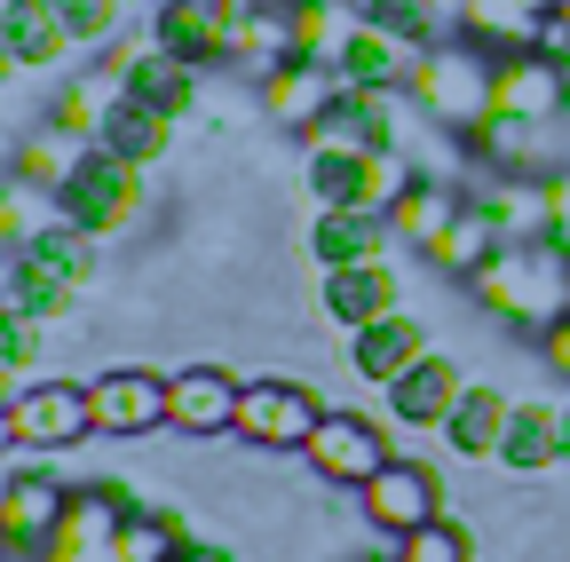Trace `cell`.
Masks as SVG:
<instances>
[{
  "label": "cell",
  "mask_w": 570,
  "mask_h": 562,
  "mask_svg": "<svg viewBox=\"0 0 570 562\" xmlns=\"http://www.w3.org/2000/svg\"><path fill=\"white\" fill-rule=\"evenodd\" d=\"M468 294H475L491 317H508V325H523V333H547L554 317H570V254L547 246V238H523V246L499 254L491 269H475Z\"/></svg>",
  "instance_id": "obj_1"
},
{
  "label": "cell",
  "mask_w": 570,
  "mask_h": 562,
  "mask_svg": "<svg viewBox=\"0 0 570 562\" xmlns=\"http://www.w3.org/2000/svg\"><path fill=\"white\" fill-rule=\"evenodd\" d=\"M412 103L436 119L444 135H475L499 103H491V88H499V56H483L475 40H444V48H420V63H412Z\"/></svg>",
  "instance_id": "obj_2"
},
{
  "label": "cell",
  "mask_w": 570,
  "mask_h": 562,
  "mask_svg": "<svg viewBox=\"0 0 570 562\" xmlns=\"http://www.w3.org/2000/svg\"><path fill=\"white\" fill-rule=\"evenodd\" d=\"M142 206H151V190H142V167L119 159V151H88L80 175L56 190V215H63V223H80L88 238H119V230H135V223H142Z\"/></svg>",
  "instance_id": "obj_3"
},
{
  "label": "cell",
  "mask_w": 570,
  "mask_h": 562,
  "mask_svg": "<svg viewBox=\"0 0 570 562\" xmlns=\"http://www.w3.org/2000/svg\"><path fill=\"white\" fill-rule=\"evenodd\" d=\"M0 436L17 452H71L80 436H96V404H88V381H24L9 404H0Z\"/></svg>",
  "instance_id": "obj_4"
},
{
  "label": "cell",
  "mask_w": 570,
  "mask_h": 562,
  "mask_svg": "<svg viewBox=\"0 0 570 562\" xmlns=\"http://www.w3.org/2000/svg\"><path fill=\"white\" fill-rule=\"evenodd\" d=\"M325 428V396L294 373H262L246 381V404H238V436L254 452H309V436Z\"/></svg>",
  "instance_id": "obj_5"
},
{
  "label": "cell",
  "mask_w": 570,
  "mask_h": 562,
  "mask_svg": "<svg viewBox=\"0 0 570 562\" xmlns=\"http://www.w3.org/2000/svg\"><path fill=\"white\" fill-rule=\"evenodd\" d=\"M302 460H309L317 483H333V491H365V483L396 460V436L381 428L373 412H325V428L309 436Z\"/></svg>",
  "instance_id": "obj_6"
},
{
  "label": "cell",
  "mask_w": 570,
  "mask_h": 562,
  "mask_svg": "<svg viewBox=\"0 0 570 562\" xmlns=\"http://www.w3.org/2000/svg\"><path fill=\"white\" fill-rule=\"evenodd\" d=\"M254 0H159L151 9V40L167 56H183L190 72H214V63H230V40L246 24Z\"/></svg>",
  "instance_id": "obj_7"
},
{
  "label": "cell",
  "mask_w": 570,
  "mask_h": 562,
  "mask_svg": "<svg viewBox=\"0 0 570 562\" xmlns=\"http://www.w3.org/2000/svg\"><path fill=\"white\" fill-rule=\"evenodd\" d=\"M356 507H365L373 531L404 539V531H420V523H436V515H444V483H436V467H428V460L396 452L365 491H356Z\"/></svg>",
  "instance_id": "obj_8"
},
{
  "label": "cell",
  "mask_w": 570,
  "mask_h": 562,
  "mask_svg": "<svg viewBox=\"0 0 570 562\" xmlns=\"http://www.w3.org/2000/svg\"><path fill=\"white\" fill-rule=\"evenodd\" d=\"M238 404H246V381L223 373V365H183L167 373V428L175 436H238Z\"/></svg>",
  "instance_id": "obj_9"
},
{
  "label": "cell",
  "mask_w": 570,
  "mask_h": 562,
  "mask_svg": "<svg viewBox=\"0 0 570 562\" xmlns=\"http://www.w3.org/2000/svg\"><path fill=\"white\" fill-rule=\"evenodd\" d=\"M71 491H80V483H63L56 467H17L9 483H0V539H9L17 554H40L63 531Z\"/></svg>",
  "instance_id": "obj_10"
},
{
  "label": "cell",
  "mask_w": 570,
  "mask_h": 562,
  "mask_svg": "<svg viewBox=\"0 0 570 562\" xmlns=\"http://www.w3.org/2000/svg\"><path fill=\"white\" fill-rule=\"evenodd\" d=\"M460 396H468V373L444 357V348H428L412 373H396V381L381 388L389 420H396V428H420V436H444V420L460 412Z\"/></svg>",
  "instance_id": "obj_11"
},
{
  "label": "cell",
  "mask_w": 570,
  "mask_h": 562,
  "mask_svg": "<svg viewBox=\"0 0 570 562\" xmlns=\"http://www.w3.org/2000/svg\"><path fill=\"white\" fill-rule=\"evenodd\" d=\"M88 404H96V436H151V428H167V373L111 365L88 381Z\"/></svg>",
  "instance_id": "obj_12"
},
{
  "label": "cell",
  "mask_w": 570,
  "mask_h": 562,
  "mask_svg": "<svg viewBox=\"0 0 570 562\" xmlns=\"http://www.w3.org/2000/svg\"><path fill=\"white\" fill-rule=\"evenodd\" d=\"M348 96V72L333 56H294L277 80H262V119L269 127H294V135H309L333 103Z\"/></svg>",
  "instance_id": "obj_13"
},
{
  "label": "cell",
  "mask_w": 570,
  "mask_h": 562,
  "mask_svg": "<svg viewBox=\"0 0 570 562\" xmlns=\"http://www.w3.org/2000/svg\"><path fill=\"white\" fill-rule=\"evenodd\" d=\"M491 103L508 111V119H531V127H562L570 119V63L523 48V56H499V88Z\"/></svg>",
  "instance_id": "obj_14"
},
{
  "label": "cell",
  "mask_w": 570,
  "mask_h": 562,
  "mask_svg": "<svg viewBox=\"0 0 570 562\" xmlns=\"http://www.w3.org/2000/svg\"><path fill=\"white\" fill-rule=\"evenodd\" d=\"M389 246H396V223L373 215V206H317V223H309L317 277L325 269H356V262H389Z\"/></svg>",
  "instance_id": "obj_15"
},
{
  "label": "cell",
  "mask_w": 570,
  "mask_h": 562,
  "mask_svg": "<svg viewBox=\"0 0 570 562\" xmlns=\"http://www.w3.org/2000/svg\"><path fill=\"white\" fill-rule=\"evenodd\" d=\"M317 309H325V325H341V333H365L373 317L404 309L396 262H356V269H325V277H317Z\"/></svg>",
  "instance_id": "obj_16"
},
{
  "label": "cell",
  "mask_w": 570,
  "mask_h": 562,
  "mask_svg": "<svg viewBox=\"0 0 570 562\" xmlns=\"http://www.w3.org/2000/svg\"><path fill=\"white\" fill-rule=\"evenodd\" d=\"M71 56V32L48 0H0V63L9 72H56Z\"/></svg>",
  "instance_id": "obj_17"
},
{
  "label": "cell",
  "mask_w": 570,
  "mask_h": 562,
  "mask_svg": "<svg viewBox=\"0 0 570 562\" xmlns=\"http://www.w3.org/2000/svg\"><path fill=\"white\" fill-rule=\"evenodd\" d=\"M428 348H436V341H428V325H420L412 309H389V317H373L365 333H348V365L365 373L373 388H389L396 373H412V365L428 357Z\"/></svg>",
  "instance_id": "obj_18"
},
{
  "label": "cell",
  "mask_w": 570,
  "mask_h": 562,
  "mask_svg": "<svg viewBox=\"0 0 570 562\" xmlns=\"http://www.w3.org/2000/svg\"><path fill=\"white\" fill-rule=\"evenodd\" d=\"M508 412H515L508 388L468 381L460 412L444 420V452H452V460H475V467H499V444H508Z\"/></svg>",
  "instance_id": "obj_19"
},
{
  "label": "cell",
  "mask_w": 570,
  "mask_h": 562,
  "mask_svg": "<svg viewBox=\"0 0 570 562\" xmlns=\"http://www.w3.org/2000/svg\"><path fill=\"white\" fill-rule=\"evenodd\" d=\"M499 467H508V475H547V467H562V396H515Z\"/></svg>",
  "instance_id": "obj_20"
},
{
  "label": "cell",
  "mask_w": 570,
  "mask_h": 562,
  "mask_svg": "<svg viewBox=\"0 0 570 562\" xmlns=\"http://www.w3.org/2000/svg\"><path fill=\"white\" fill-rule=\"evenodd\" d=\"M547 32V9H531V0H460V40H475L483 56H523L539 48Z\"/></svg>",
  "instance_id": "obj_21"
},
{
  "label": "cell",
  "mask_w": 570,
  "mask_h": 562,
  "mask_svg": "<svg viewBox=\"0 0 570 562\" xmlns=\"http://www.w3.org/2000/svg\"><path fill=\"white\" fill-rule=\"evenodd\" d=\"M175 135H183V119L135 103V96L119 88V103H111V119H104V135H96V151H119V159H135V167H159Z\"/></svg>",
  "instance_id": "obj_22"
},
{
  "label": "cell",
  "mask_w": 570,
  "mask_h": 562,
  "mask_svg": "<svg viewBox=\"0 0 570 562\" xmlns=\"http://www.w3.org/2000/svg\"><path fill=\"white\" fill-rule=\"evenodd\" d=\"M412 63H420V48L412 40H396V32H381L373 17L348 32V48H341V72H348V88H404L412 80Z\"/></svg>",
  "instance_id": "obj_23"
},
{
  "label": "cell",
  "mask_w": 570,
  "mask_h": 562,
  "mask_svg": "<svg viewBox=\"0 0 570 562\" xmlns=\"http://www.w3.org/2000/svg\"><path fill=\"white\" fill-rule=\"evenodd\" d=\"M499 254H508V230H499V223L483 215L475 198L460 206V223H452V230H444L436 246H428V262H436V277H460V286H468L475 269H491Z\"/></svg>",
  "instance_id": "obj_24"
},
{
  "label": "cell",
  "mask_w": 570,
  "mask_h": 562,
  "mask_svg": "<svg viewBox=\"0 0 570 562\" xmlns=\"http://www.w3.org/2000/svg\"><path fill=\"white\" fill-rule=\"evenodd\" d=\"M9 254H32V262L56 277V286L88 294V286H96V262H104V238H88L80 223H63V215H56V223H48L32 246H9Z\"/></svg>",
  "instance_id": "obj_25"
},
{
  "label": "cell",
  "mask_w": 570,
  "mask_h": 562,
  "mask_svg": "<svg viewBox=\"0 0 570 562\" xmlns=\"http://www.w3.org/2000/svg\"><path fill=\"white\" fill-rule=\"evenodd\" d=\"M460 206H468V183L420 175V183H412V198L396 206L389 223H396V238H404V246H420V254H428V246H436V238H444V230L460 223Z\"/></svg>",
  "instance_id": "obj_26"
},
{
  "label": "cell",
  "mask_w": 570,
  "mask_h": 562,
  "mask_svg": "<svg viewBox=\"0 0 570 562\" xmlns=\"http://www.w3.org/2000/svg\"><path fill=\"white\" fill-rule=\"evenodd\" d=\"M71 302H80V294L56 286L32 254H9V262H0V309H9V317H48V325H63Z\"/></svg>",
  "instance_id": "obj_27"
},
{
  "label": "cell",
  "mask_w": 570,
  "mask_h": 562,
  "mask_svg": "<svg viewBox=\"0 0 570 562\" xmlns=\"http://www.w3.org/2000/svg\"><path fill=\"white\" fill-rule=\"evenodd\" d=\"M96 144H80V135H63V127H32V135H17V159H9V175H24V183H40L48 198L80 175V159H88Z\"/></svg>",
  "instance_id": "obj_28"
},
{
  "label": "cell",
  "mask_w": 570,
  "mask_h": 562,
  "mask_svg": "<svg viewBox=\"0 0 570 562\" xmlns=\"http://www.w3.org/2000/svg\"><path fill=\"white\" fill-rule=\"evenodd\" d=\"M365 17L412 48H444L460 40V0H365Z\"/></svg>",
  "instance_id": "obj_29"
},
{
  "label": "cell",
  "mask_w": 570,
  "mask_h": 562,
  "mask_svg": "<svg viewBox=\"0 0 570 562\" xmlns=\"http://www.w3.org/2000/svg\"><path fill=\"white\" fill-rule=\"evenodd\" d=\"M111 103H119V80H111V72H80V80H63V88H56L48 127H63V135H80V144H96L104 119H111Z\"/></svg>",
  "instance_id": "obj_30"
},
{
  "label": "cell",
  "mask_w": 570,
  "mask_h": 562,
  "mask_svg": "<svg viewBox=\"0 0 570 562\" xmlns=\"http://www.w3.org/2000/svg\"><path fill=\"white\" fill-rule=\"evenodd\" d=\"M285 17H294V48L302 56H333L348 48V32L365 24V9H348V0H285Z\"/></svg>",
  "instance_id": "obj_31"
},
{
  "label": "cell",
  "mask_w": 570,
  "mask_h": 562,
  "mask_svg": "<svg viewBox=\"0 0 570 562\" xmlns=\"http://www.w3.org/2000/svg\"><path fill=\"white\" fill-rule=\"evenodd\" d=\"M302 183L317 206H356V183H365V151H341V144H309Z\"/></svg>",
  "instance_id": "obj_32"
},
{
  "label": "cell",
  "mask_w": 570,
  "mask_h": 562,
  "mask_svg": "<svg viewBox=\"0 0 570 562\" xmlns=\"http://www.w3.org/2000/svg\"><path fill=\"white\" fill-rule=\"evenodd\" d=\"M183 546H190V531L167 507H135L127 531H119V562H175Z\"/></svg>",
  "instance_id": "obj_33"
},
{
  "label": "cell",
  "mask_w": 570,
  "mask_h": 562,
  "mask_svg": "<svg viewBox=\"0 0 570 562\" xmlns=\"http://www.w3.org/2000/svg\"><path fill=\"white\" fill-rule=\"evenodd\" d=\"M40 348H48V317H9L0 309V388H24V381H40L32 365H40Z\"/></svg>",
  "instance_id": "obj_34"
},
{
  "label": "cell",
  "mask_w": 570,
  "mask_h": 562,
  "mask_svg": "<svg viewBox=\"0 0 570 562\" xmlns=\"http://www.w3.org/2000/svg\"><path fill=\"white\" fill-rule=\"evenodd\" d=\"M48 9L63 17V32H71V48H111L119 40V24L135 17L127 0H48Z\"/></svg>",
  "instance_id": "obj_35"
},
{
  "label": "cell",
  "mask_w": 570,
  "mask_h": 562,
  "mask_svg": "<svg viewBox=\"0 0 570 562\" xmlns=\"http://www.w3.org/2000/svg\"><path fill=\"white\" fill-rule=\"evenodd\" d=\"M396 562H475V546H468V531L452 515H436V523H420V531L396 539Z\"/></svg>",
  "instance_id": "obj_36"
},
{
  "label": "cell",
  "mask_w": 570,
  "mask_h": 562,
  "mask_svg": "<svg viewBox=\"0 0 570 562\" xmlns=\"http://www.w3.org/2000/svg\"><path fill=\"white\" fill-rule=\"evenodd\" d=\"M547 246H562V254H570V167H562V175H547Z\"/></svg>",
  "instance_id": "obj_37"
},
{
  "label": "cell",
  "mask_w": 570,
  "mask_h": 562,
  "mask_svg": "<svg viewBox=\"0 0 570 562\" xmlns=\"http://www.w3.org/2000/svg\"><path fill=\"white\" fill-rule=\"evenodd\" d=\"M539 357H547L554 381H570V317H554V325L539 333Z\"/></svg>",
  "instance_id": "obj_38"
},
{
  "label": "cell",
  "mask_w": 570,
  "mask_h": 562,
  "mask_svg": "<svg viewBox=\"0 0 570 562\" xmlns=\"http://www.w3.org/2000/svg\"><path fill=\"white\" fill-rule=\"evenodd\" d=\"M32 562H119V546H63V539H48Z\"/></svg>",
  "instance_id": "obj_39"
},
{
  "label": "cell",
  "mask_w": 570,
  "mask_h": 562,
  "mask_svg": "<svg viewBox=\"0 0 570 562\" xmlns=\"http://www.w3.org/2000/svg\"><path fill=\"white\" fill-rule=\"evenodd\" d=\"M175 562H230V554H223V546H206V539H190V546H183Z\"/></svg>",
  "instance_id": "obj_40"
},
{
  "label": "cell",
  "mask_w": 570,
  "mask_h": 562,
  "mask_svg": "<svg viewBox=\"0 0 570 562\" xmlns=\"http://www.w3.org/2000/svg\"><path fill=\"white\" fill-rule=\"evenodd\" d=\"M562 467H570V396H562Z\"/></svg>",
  "instance_id": "obj_41"
},
{
  "label": "cell",
  "mask_w": 570,
  "mask_h": 562,
  "mask_svg": "<svg viewBox=\"0 0 570 562\" xmlns=\"http://www.w3.org/2000/svg\"><path fill=\"white\" fill-rule=\"evenodd\" d=\"M531 9H547V17H562V9H570V0H531Z\"/></svg>",
  "instance_id": "obj_42"
},
{
  "label": "cell",
  "mask_w": 570,
  "mask_h": 562,
  "mask_svg": "<svg viewBox=\"0 0 570 562\" xmlns=\"http://www.w3.org/2000/svg\"><path fill=\"white\" fill-rule=\"evenodd\" d=\"M562 24H570V9H562Z\"/></svg>",
  "instance_id": "obj_43"
},
{
  "label": "cell",
  "mask_w": 570,
  "mask_h": 562,
  "mask_svg": "<svg viewBox=\"0 0 570 562\" xmlns=\"http://www.w3.org/2000/svg\"><path fill=\"white\" fill-rule=\"evenodd\" d=\"M389 562H396V554H389Z\"/></svg>",
  "instance_id": "obj_44"
}]
</instances>
